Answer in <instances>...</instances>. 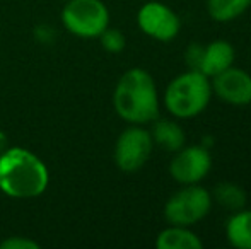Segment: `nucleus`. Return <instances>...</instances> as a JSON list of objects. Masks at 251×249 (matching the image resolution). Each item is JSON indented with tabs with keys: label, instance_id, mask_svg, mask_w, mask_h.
<instances>
[{
	"label": "nucleus",
	"instance_id": "nucleus-3",
	"mask_svg": "<svg viewBox=\"0 0 251 249\" xmlns=\"http://www.w3.org/2000/svg\"><path fill=\"white\" fill-rule=\"evenodd\" d=\"M212 84L200 70L188 68L166 86L164 108L176 120H193L200 116L212 101Z\"/></svg>",
	"mask_w": 251,
	"mask_h": 249
},
{
	"label": "nucleus",
	"instance_id": "nucleus-5",
	"mask_svg": "<svg viewBox=\"0 0 251 249\" xmlns=\"http://www.w3.org/2000/svg\"><path fill=\"white\" fill-rule=\"evenodd\" d=\"M62 23L79 38H100L109 26V10L102 0H69L62 10Z\"/></svg>",
	"mask_w": 251,
	"mask_h": 249
},
{
	"label": "nucleus",
	"instance_id": "nucleus-17",
	"mask_svg": "<svg viewBox=\"0 0 251 249\" xmlns=\"http://www.w3.org/2000/svg\"><path fill=\"white\" fill-rule=\"evenodd\" d=\"M203 46L205 45L200 43H190L185 50V63L188 68L192 70H200L201 57H203Z\"/></svg>",
	"mask_w": 251,
	"mask_h": 249
},
{
	"label": "nucleus",
	"instance_id": "nucleus-8",
	"mask_svg": "<svg viewBox=\"0 0 251 249\" xmlns=\"http://www.w3.org/2000/svg\"><path fill=\"white\" fill-rule=\"evenodd\" d=\"M137 24L146 36L161 43L173 41L181 31V19L169 5L157 0L144 3L137 14Z\"/></svg>",
	"mask_w": 251,
	"mask_h": 249
},
{
	"label": "nucleus",
	"instance_id": "nucleus-12",
	"mask_svg": "<svg viewBox=\"0 0 251 249\" xmlns=\"http://www.w3.org/2000/svg\"><path fill=\"white\" fill-rule=\"evenodd\" d=\"M155 248L157 249H201L203 241L192 227L183 226H169L162 229L155 237Z\"/></svg>",
	"mask_w": 251,
	"mask_h": 249
},
{
	"label": "nucleus",
	"instance_id": "nucleus-13",
	"mask_svg": "<svg viewBox=\"0 0 251 249\" xmlns=\"http://www.w3.org/2000/svg\"><path fill=\"white\" fill-rule=\"evenodd\" d=\"M226 237L232 248L251 249V208L232 212L226 222Z\"/></svg>",
	"mask_w": 251,
	"mask_h": 249
},
{
	"label": "nucleus",
	"instance_id": "nucleus-4",
	"mask_svg": "<svg viewBox=\"0 0 251 249\" xmlns=\"http://www.w3.org/2000/svg\"><path fill=\"white\" fill-rule=\"evenodd\" d=\"M212 193L201 184H185L164 203V219L169 226L193 227L210 213Z\"/></svg>",
	"mask_w": 251,
	"mask_h": 249
},
{
	"label": "nucleus",
	"instance_id": "nucleus-6",
	"mask_svg": "<svg viewBox=\"0 0 251 249\" xmlns=\"http://www.w3.org/2000/svg\"><path fill=\"white\" fill-rule=\"evenodd\" d=\"M154 142L144 125H132L118 135L115 143V164L123 173H137L147 164L152 156Z\"/></svg>",
	"mask_w": 251,
	"mask_h": 249
},
{
	"label": "nucleus",
	"instance_id": "nucleus-11",
	"mask_svg": "<svg viewBox=\"0 0 251 249\" xmlns=\"http://www.w3.org/2000/svg\"><path fill=\"white\" fill-rule=\"evenodd\" d=\"M152 135L154 145L161 147L162 150L169 154L178 152L181 147L186 145V133L183 126L175 120H154L152 121V130H149Z\"/></svg>",
	"mask_w": 251,
	"mask_h": 249
},
{
	"label": "nucleus",
	"instance_id": "nucleus-19",
	"mask_svg": "<svg viewBox=\"0 0 251 249\" xmlns=\"http://www.w3.org/2000/svg\"><path fill=\"white\" fill-rule=\"evenodd\" d=\"M9 149V140H7V135L3 132H0V156H2L5 150Z\"/></svg>",
	"mask_w": 251,
	"mask_h": 249
},
{
	"label": "nucleus",
	"instance_id": "nucleus-9",
	"mask_svg": "<svg viewBox=\"0 0 251 249\" xmlns=\"http://www.w3.org/2000/svg\"><path fill=\"white\" fill-rule=\"evenodd\" d=\"M212 92L229 106L251 104V73L239 67H229L210 79Z\"/></svg>",
	"mask_w": 251,
	"mask_h": 249
},
{
	"label": "nucleus",
	"instance_id": "nucleus-20",
	"mask_svg": "<svg viewBox=\"0 0 251 249\" xmlns=\"http://www.w3.org/2000/svg\"><path fill=\"white\" fill-rule=\"evenodd\" d=\"M63 2H69V0H63Z\"/></svg>",
	"mask_w": 251,
	"mask_h": 249
},
{
	"label": "nucleus",
	"instance_id": "nucleus-1",
	"mask_svg": "<svg viewBox=\"0 0 251 249\" xmlns=\"http://www.w3.org/2000/svg\"><path fill=\"white\" fill-rule=\"evenodd\" d=\"M113 106L130 125H149L157 120L161 99L154 77L140 67L126 70L113 91Z\"/></svg>",
	"mask_w": 251,
	"mask_h": 249
},
{
	"label": "nucleus",
	"instance_id": "nucleus-7",
	"mask_svg": "<svg viewBox=\"0 0 251 249\" xmlns=\"http://www.w3.org/2000/svg\"><path fill=\"white\" fill-rule=\"evenodd\" d=\"M210 149L200 145H185L175 152L169 162V174L178 184H199L212 171Z\"/></svg>",
	"mask_w": 251,
	"mask_h": 249
},
{
	"label": "nucleus",
	"instance_id": "nucleus-10",
	"mask_svg": "<svg viewBox=\"0 0 251 249\" xmlns=\"http://www.w3.org/2000/svg\"><path fill=\"white\" fill-rule=\"evenodd\" d=\"M236 50L227 40H214L203 46V57L200 63V72L205 73L208 79L217 73L224 72L226 68L234 65Z\"/></svg>",
	"mask_w": 251,
	"mask_h": 249
},
{
	"label": "nucleus",
	"instance_id": "nucleus-15",
	"mask_svg": "<svg viewBox=\"0 0 251 249\" xmlns=\"http://www.w3.org/2000/svg\"><path fill=\"white\" fill-rule=\"evenodd\" d=\"M251 7V0H207V12L215 23H232Z\"/></svg>",
	"mask_w": 251,
	"mask_h": 249
},
{
	"label": "nucleus",
	"instance_id": "nucleus-14",
	"mask_svg": "<svg viewBox=\"0 0 251 249\" xmlns=\"http://www.w3.org/2000/svg\"><path fill=\"white\" fill-rule=\"evenodd\" d=\"M210 193L214 203H217L226 212H238V210L245 208L248 203V195H246L245 188L232 181H222V183L215 184V188Z\"/></svg>",
	"mask_w": 251,
	"mask_h": 249
},
{
	"label": "nucleus",
	"instance_id": "nucleus-18",
	"mask_svg": "<svg viewBox=\"0 0 251 249\" xmlns=\"http://www.w3.org/2000/svg\"><path fill=\"white\" fill-rule=\"evenodd\" d=\"M0 249H40V244L27 239V237L17 236V237H9V239L2 241V243H0Z\"/></svg>",
	"mask_w": 251,
	"mask_h": 249
},
{
	"label": "nucleus",
	"instance_id": "nucleus-2",
	"mask_svg": "<svg viewBox=\"0 0 251 249\" xmlns=\"http://www.w3.org/2000/svg\"><path fill=\"white\" fill-rule=\"evenodd\" d=\"M50 183L45 162L26 149H7L0 156V191L10 198L27 200L43 195Z\"/></svg>",
	"mask_w": 251,
	"mask_h": 249
},
{
	"label": "nucleus",
	"instance_id": "nucleus-16",
	"mask_svg": "<svg viewBox=\"0 0 251 249\" xmlns=\"http://www.w3.org/2000/svg\"><path fill=\"white\" fill-rule=\"evenodd\" d=\"M100 40H101V46L104 48L108 53H120V51H123L126 46L125 34L120 29H116V27L108 26L100 34Z\"/></svg>",
	"mask_w": 251,
	"mask_h": 249
}]
</instances>
